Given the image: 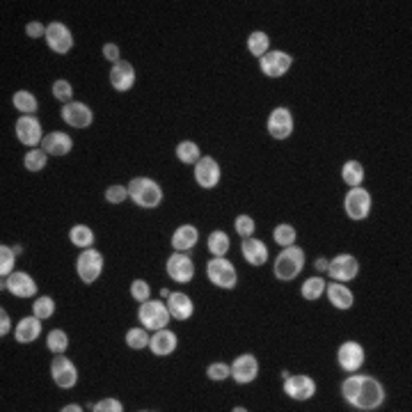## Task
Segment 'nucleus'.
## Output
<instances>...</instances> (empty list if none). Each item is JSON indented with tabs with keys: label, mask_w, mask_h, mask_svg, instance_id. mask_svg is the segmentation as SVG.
I'll list each match as a JSON object with an SVG mask.
<instances>
[{
	"label": "nucleus",
	"mask_w": 412,
	"mask_h": 412,
	"mask_svg": "<svg viewBox=\"0 0 412 412\" xmlns=\"http://www.w3.org/2000/svg\"><path fill=\"white\" fill-rule=\"evenodd\" d=\"M69 241H72L76 248H81V250L92 248V245H94V232H92V227H87V225H74L72 230H69Z\"/></svg>",
	"instance_id": "obj_31"
},
{
	"label": "nucleus",
	"mask_w": 412,
	"mask_h": 412,
	"mask_svg": "<svg viewBox=\"0 0 412 412\" xmlns=\"http://www.w3.org/2000/svg\"><path fill=\"white\" fill-rule=\"evenodd\" d=\"M10 330H12V321H10V314L5 312V307L0 310V335H10Z\"/></svg>",
	"instance_id": "obj_51"
},
{
	"label": "nucleus",
	"mask_w": 412,
	"mask_h": 412,
	"mask_svg": "<svg viewBox=\"0 0 412 412\" xmlns=\"http://www.w3.org/2000/svg\"><path fill=\"white\" fill-rule=\"evenodd\" d=\"M25 34L32 39H39V37H46V25L39 23V21H30L25 25Z\"/></svg>",
	"instance_id": "obj_49"
},
{
	"label": "nucleus",
	"mask_w": 412,
	"mask_h": 412,
	"mask_svg": "<svg viewBox=\"0 0 412 412\" xmlns=\"http://www.w3.org/2000/svg\"><path fill=\"white\" fill-rule=\"evenodd\" d=\"M293 65V58L286 53V51H268V53L259 60L261 74L268 78H279L284 76Z\"/></svg>",
	"instance_id": "obj_16"
},
{
	"label": "nucleus",
	"mask_w": 412,
	"mask_h": 412,
	"mask_svg": "<svg viewBox=\"0 0 412 412\" xmlns=\"http://www.w3.org/2000/svg\"><path fill=\"white\" fill-rule=\"evenodd\" d=\"M12 103H14V108L21 112V115H34V112L39 110V101H37V96H34L32 92H28V90H19V92H14Z\"/></svg>",
	"instance_id": "obj_29"
},
{
	"label": "nucleus",
	"mask_w": 412,
	"mask_h": 412,
	"mask_svg": "<svg viewBox=\"0 0 412 412\" xmlns=\"http://www.w3.org/2000/svg\"><path fill=\"white\" fill-rule=\"evenodd\" d=\"M273 239L275 243L279 245V248H288V245H293L295 239H298V232H295V227L293 225H277L275 227V232H273Z\"/></svg>",
	"instance_id": "obj_41"
},
{
	"label": "nucleus",
	"mask_w": 412,
	"mask_h": 412,
	"mask_svg": "<svg viewBox=\"0 0 412 412\" xmlns=\"http://www.w3.org/2000/svg\"><path fill=\"white\" fill-rule=\"evenodd\" d=\"M16 138H19V142L34 149L39 142H44V131H41V121L34 117V115H21L19 119H16Z\"/></svg>",
	"instance_id": "obj_9"
},
{
	"label": "nucleus",
	"mask_w": 412,
	"mask_h": 412,
	"mask_svg": "<svg viewBox=\"0 0 412 412\" xmlns=\"http://www.w3.org/2000/svg\"><path fill=\"white\" fill-rule=\"evenodd\" d=\"M106 199L110 201V204H124V201L128 199V186H119V183H115V186L106 188Z\"/></svg>",
	"instance_id": "obj_46"
},
{
	"label": "nucleus",
	"mask_w": 412,
	"mask_h": 412,
	"mask_svg": "<svg viewBox=\"0 0 412 412\" xmlns=\"http://www.w3.org/2000/svg\"><path fill=\"white\" fill-rule=\"evenodd\" d=\"M341 179H344L346 186L350 188H357L362 186L364 181V165L359 161H346L344 168H341Z\"/></svg>",
	"instance_id": "obj_30"
},
{
	"label": "nucleus",
	"mask_w": 412,
	"mask_h": 412,
	"mask_svg": "<svg viewBox=\"0 0 412 412\" xmlns=\"http://www.w3.org/2000/svg\"><path fill=\"white\" fill-rule=\"evenodd\" d=\"M165 270H168L170 279H174V282H179V284H188L192 282V277H195V264H192V259L188 257V252L170 254Z\"/></svg>",
	"instance_id": "obj_11"
},
{
	"label": "nucleus",
	"mask_w": 412,
	"mask_h": 412,
	"mask_svg": "<svg viewBox=\"0 0 412 412\" xmlns=\"http://www.w3.org/2000/svg\"><path fill=\"white\" fill-rule=\"evenodd\" d=\"M3 288H7V291H10L12 295H16V298H34L37 295V282L32 279V275L23 273V270L12 273L10 277H5Z\"/></svg>",
	"instance_id": "obj_19"
},
{
	"label": "nucleus",
	"mask_w": 412,
	"mask_h": 412,
	"mask_svg": "<svg viewBox=\"0 0 412 412\" xmlns=\"http://www.w3.org/2000/svg\"><path fill=\"white\" fill-rule=\"evenodd\" d=\"M168 310L172 314V319H177V321H188L192 314H195V303L190 300V295L188 293H183V291H174L170 293L168 298Z\"/></svg>",
	"instance_id": "obj_23"
},
{
	"label": "nucleus",
	"mask_w": 412,
	"mask_h": 412,
	"mask_svg": "<svg viewBox=\"0 0 412 412\" xmlns=\"http://www.w3.org/2000/svg\"><path fill=\"white\" fill-rule=\"evenodd\" d=\"M314 266H317V270H319V273H328L330 259H326V257H319L317 261H314Z\"/></svg>",
	"instance_id": "obj_52"
},
{
	"label": "nucleus",
	"mask_w": 412,
	"mask_h": 412,
	"mask_svg": "<svg viewBox=\"0 0 412 412\" xmlns=\"http://www.w3.org/2000/svg\"><path fill=\"white\" fill-rule=\"evenodd\" d=\"M199 241V232L195 225H181L174 230L172 234V248L174 252H188L197 245Z\"/></svg>",
	"instance_id": "obj_27"
},
{
	"label": "nucleus",
	"mask_w": 412,
	"mask_h": 412,
	"mask_svg": "<svg viewBox=\"0 0 412 412\" xmlns=\"http://www.w3.org/2000/svg\"><path fill=\"white\" fill-rule=\"evenodd\" d=\"M76 273L85 284H94L103 273V254L94 248L83 250L76 259Z\"/></svg>",
	"instance_id": "obj_5"
},
{
	"label": "nucleus",
	"mask_w": 412,
	"mask_h": 412,
	"mask_svg": "<svg viewBox=\"0 0 412 412\" xmlns=\"http://www.w3.org/2000/svg\"><path fill=\"white\" fill-rule=\"evenodd\" d=\"M110 85L115 87L117 92H128L131 87L135 85V69L131 62L119 60L117 65H112L110 69Z\"/></svg>",
	"instance_id": "obj_22"
},
{
	"label": "nucleus",
	"mask_w": 412,
	"mask_h": 412,
	"mask_svg": "<svg viewBox=\"0 0 412 412\" xmlns=\"http://www.w3.org/2000/svg\"><path fill=\"white\" fill-rule=\"evenodd\" d=\"M177 346H179V339L168 328L156 330L154 335H152V341H149V348H152V353L156 357H168V355H172L174 350H177Z\"/></svg>",
	"instance_id": "obj_21"
},
{
	"label": "nucleus",
	"mask_w": 412,
	"mask_h": 412,
	"mask_svg": "<svg viewBox=\"0 0 412 412\" xmlns=\"http://www.w3.org/2000/svg\"><path fill=\"white\" fill-rule=\"evenodd\" d=\"M53 96L55 99L60 101V103H72V96H74V87H72V83L69 81H62V78H60V81H55L53 83Z\"/></svg>",
	"instance_id": "obj_44"
},
{
	"label": "nucleus",
	"mask_w": 412,
	"mask_h": 412,
	"mask_svg": "<svg viewBox=\"0 0 412 412\" xmlns=\"http://www.w3.org/2000/svg\"><path fill=\"white\" fill-rule=\"evenodd\" d=\"M206 275L211 279V284L218 288H234L239 282V273L232 261H227L225 257H213L206 264Z\"/></svg>",
	"instance_id": "obj_6"
},
{
	"label": "nucleus",
	"mask_w": 412,
	"mask_h": 412,
	"mask_svg": "<svg viewBox=\"0 0 412 412\" xmlns=\"http://www.w3.org/2000/svg\"><path fill=\"white\" fill-rule=\"evenodd\" d=\"M344 211L350 220H364L371 213V192L366 188H350L344 197Z\"/></svg>",
	"instance_id": "obj_7"
},
{
	"label": "nucleus",
	"mask_w": 412,
	"mask_h": 412,
	"mask_svg": "<svg viewBox=\"0 0 412 412\" xmlns=\"http://www.w3.org/2000/svg\"><path fill=\"white\" fill-rule=\"evenodd\" d=\"M305 268V250L298 248V245H288V248H282V252L277 254L273 273L279 282H291L298 275L303 273Z\"/></svg>",
	"instance_id": "obj_1"
},
{
	"label": "nucleus",
	"mask_w": 412,
	"mask_h": 412,
	"mask_svg": "<svg viewBox=\"0 0 412 412\" xmlns=\"http://www.w3.org/2000/svg\"><path fill=\"white\" fill-rule=\"evenodd\" d=\"M103 58H106L108 62L117 65L119 62V46H115V44H106V46H103Z\"/></svg>",
	"instance_id": "obj_50"
},
{
	"label": "nucleus",
	"mask_w": 412,
	"mask_h": 412,
	"mask_svg": "<svg viewBox=\"0 0 412 412\" xmlns=\"http://www.w3.org/2000/svg\"><path fill=\"white\" fill-rule=\"evenodd\" d=\"M46 163H48V154L44 152V149H30L28 154L23 156V165H25V170H30V172H41L44 168H46Z\"/></svg>",
	"instance_id": "obj_36"
},
{
	"label": "nucleus",
	"mask_w": 412,
	"mask_h": 412,
	"mask_svg": "<svg viewBox=\"0 0 412 412\" xmlns=\"http://www.w3.org/2000/svg\"><path fill=\"white\" fill-rule=\"evenodd\" d=\"M241 252H243V257H245V261H248L250 266H264L268 261L266 243L259 241V239H252V236H250V239H243Z\"/></svg>",
	"instance_id": "obj_26"
},
{
	"label": "nucleus",
	"mask_w": 412,
	"mask_h": 412,
	"mask_svg": "<svg viewBox=\"0 0 412 412\" xmlns=\"http://www.w3.org/2000/svg\"><path fill=\"white\" fill-rule=\"evenodd\" d=\"M206 376H208L211 380H215V383L227 380V378L232 376V366H230V364H225V362H213V364H208Z\"/></svg>",
	"instance_id": "obj_45"
},
{
	"label": "nucleus",
	"mask_w": 412,
	"mask_h": 412,
	"mask_svg": "<svg viewBox=\"0 0 412 412\" xmlns=\"http://www.w3.org/2000/svg\"><path fill=\"white\" fill-rule=\"evenodd\" d=\"M149 295H152V288L145 282V279H135L133 284H131V298H133L135 303H145L149 300Z\"/></svg>",
	"instance_id": "obj_47"
},
{
	"label": "nucleus",
	"mask_w": 412,
	"mask_h": 412,
	"mask_svg": "<svg viewBox=\"0 0 412 412\" xmlns=\"http://www.w3.org/2000/svg\"><path fill=\"white\" fill-rule=\"evenodd\" d=\"M359 273V261L353 254H337L335 259H330L328 266V275L335 279V282H353Z\"/></svg>",
	"instance_id": "obj_14"
},
{
	"label": "nucleus",
	"mask_w": 412,
	"mask_h": 412,
	"mask_svg": "<svg viewBox=\"0 0 412 412\" xmlns=\"http://www.w3.org/2000/svg\"><path fill=\"white\" fill-rule=\"evenodd\" d=\"M359 378H362V376L355 371V373H348V378L341 383V397H344L346 403H353L357 387H359Z\"/></svg>",
	"instance_id": "obj_42"
},
{
	"label": "nucleus",
	"mask_w": 412,
	"mask_h": 412,
	"mask_svg": "<svg viewBox=\"0 0 412 412\" xmlns=\"http://www.w3.org/2000/svg\"><path fill=\"white\" fill-rule=\"evenodd\" d=\"M46 44H48V48L53 51V53H60V55H65L69 53V51L74 48V34L72 30L67 28L65 23H60V21H51L46 25Z\"/></svg>",
	"instance_id": "obj_10"
},
{
	"label": "nucleus",
	"mask_w": 412,
	"mask_h": 412,
	"mask_svg": "<svg viewBox=\"0 0 412 412\" xmlns=\"http://www.w3.org/2000/svg\"><path fill=\"white\" fill-rule=\"evenodd\" d=\"M51 378H53V383L58 385L60 390H72V387H76V383H78V369H76V364L65 353L55 355L53 362H51Z\"/></svg>",
	"instance_id": "obj_8"
},
{
	"label": "nucleus",
	"mask_w": 412,
	"mask_h": 412,
	"mask_svg": "<svg viewBox=\"0 0 412 412\" xmlns=\"http://www.w3.org/2000/svg\"><path fill=\"white\" fill-rule=\"evenodd\" d=\"M94 412H121L124 410V406H121V401L117 399H101V401H96L94 406H92Z\"/></svg>",
	"instance_id": "obj_48"
},
{
	"label": "nucleus",
	"mask_w": 412,
	"mask_h": 412,
	"mask_svg": "<svg viewBox=\"0 0 412 412\" xmlns=\"http://www.w3.org/2000/svg\"><path fill=\"white\" fill-rule=\"evenodd\" d=\"M128 197L140 208H156L163 201V188L149 177H135L128 183Z\"/></svg>",
	"instance_id": "obj_2"
},
{
	"label": "nucleus",
	"mask_w": 412,
	"mask_h": 412,
	"mask_svg": "<svg viewBox=\"0 0 412 412\" xmlns=\"http://www.w3.org/2000/svg\"><path fill=\"white\" fill-rule=\"evenodd\" d=\"M177 159L183 163V165H195L199 159H201V149L197 142H192V140H183V142L177 145Z\"/></svg>",
	"instance_id": "obj_32"
},
{
	"label": "nucleus",
	"mask_w": 412,
	"mask_h": 412,
	"mask_svg": "<svg viewBox=\"0 0 412 412\" xmlns=\"http://www.w3.org/2000/svg\"><path fill=\"white\" fill-rule=\"evenodd\" d=\"M268 133L270 138H275V140H286V138H291L293 133V115H291V110L288 108H275L273 112L268 115Z\"/></svg>",
	"instance_id": "obj_17"
},
{
	"label": "nucleus",
	"mask_w": 412,
	"mask_h": 412,
	"mask_svg": "<svg viewBox=\"0 0 412 412\" xmlns=\"http://www.w3.org/2000/svg\"><path fill=\"white\" fill-rule=\"evenodd\" d=\"M46 348L51 350V353H55V355L65 353V350L69 348V335L65 330H60V328L51 330L46 335Z\"/></svg>",
	"instance_id": "obj_37"
},
{
	"label": "nucleus",
	"mask_w": 412,
	"mask_h": 412,
	"mask_svg": "<svg viewBox=\"0 0 412 412\" xmlns=\"http://www.w3.org/2000/svg\"><path fill=\"white\" fill-rule=\"evenodd\" d=\"M208 252L213 254V257H225L227 252H230V236H227L225 232H220V230H215V232H211L208 234Z\"/></svg>",
	"instance_id": "obj_34"
},
{
	"label": "nucleus",
	"mask_w": 412,
	"mask_h": 412,
	"mask_svg": "<svg viewBox=\"0 0 412 412\" xmlns=\"http://www.w3.org/2000/svg\"><path fill=\"white\" fill-rule=\"evenodd\" d=\"M62 119L74 128H87L94 121L92 108L83 101H72L62 108Z\"/></svg>",
	"instance_id": "obj_20"
},
{
	"label": "nucleus",
	"mask_w": 412,
	"mask_h": 412,
	"mask_svg": "<svg viewBox=\"0 0 412 412\" xmlns=\"http://www.w3.org/2000/svg\"><path fill=\"white\" fill-rule=\"evenodd\" d=\"M81 410H83V408L78 406V403H69V406L62 408V412H81Z\"/></svg>",
	"instance_id": "obj_53"
},
{
	"label": "nucleus",
	"mask_w": 412,
	"mask_h": 412,
	"mask_svg": "<svg viewBox=\"0 0 412 412\" xmlns=\"http://www.w3.org/2000/svg\"><path fill=\"white\" fill-rule=\"evenodd\" d=\"M326 286H328V282L323 277H310V279H305V284H303V288H300V293H303V298L305 300H319V298L326 293Z\"/></svg>",
	"instance_id": "obj_35"
},
{
	"label": "nucleus",
	"mask_w": 412,
	"mask_h": 412,
	"mask_svg": "<svg viewBox=\"0 0 412 412\" xmlns=\"http://www.w3.org/2000/svg\"><path fill=\"white\" fill-rule=\"evenodd\" d=\"M220 177H222L220 163H218L213 156H201L195 163V181L199 188H206V190L215 188L218 183H220Z\"/></svg>",
	"instance_id": "obj_13"
},
{
	"label": "nucleus",
	"mask_w": 412,
	"mask_h": 412,
	"mask_svg": "<svg viewBox=\"0 0 412 412\" xmlns=\"http://www.w3.org/2000/svg\"><path fill=\"white\" fill-rule=\"evenodd\" d=\"M364 348L357 341H344L337 350V364L341 366V371L346 373H355L362 369L364 364Z\"/></svg>",
	"instance_id": "obj_12"
},
{
	"label": "nucleus",
	"mask_w": 412,
	"mask_h": 412,
	"mask_svg": "<svg viewBox=\"0 0 412 412\" xmlns=\"http://www.w3.org/2000/svg\"><path fill=\"white\" fill-rule=\"evenodd\" d=\"M234 230H236V234L241 236V239H250V236L254 234V230H257V225H254L252 215H239L234 220Z\"/></svg>",
	"instance_id": "obj_43"
},
{
	"label": "nucleus",
	"mask_w": 412,
	"mask_h": 412,
	"mask_svg": "<svg viewBox=\"0 0 412 412\" xmlns=\"http://www.w3.org/2000/svg\"><path fill=\"white\" fill-rule=\"evenodd\" d=\"M138 319H140V323H142V328L156 332V330L168 328L172 314L168 310V305L161 300H145V303H140Z\"/></svg>",
	"instance_id": "obj_4"
},
{
	"label": "nucleus",
	"mask_w": 412,
	"mask_h": 412,
	"mask_svg": "<svg viewBox=\"0 0 412 412\" xmlns=\"http://www.w3.org/2000/svg\"><path fill=\"white\" fill-rule=\"evenodd\" d=\"M284 394L293 401H310L317 394V383L305 373H288L284 378Z\"/></svg>",
	"instance_id": "obj_15"
},
{
	"label": "nucleus",
	"mask_w": 412,
	"mask_h": 412,
	"mask_svg": "<svg viewBox=\"0 0 412 412\" xmlns=\"http://www.w3.org/2000/svg\"><path fill=\"white\" fill-rule=\"evenodd\" d=\"M248 51H250L254 58L261 60L270 51V37H268L266 32H261V30L252 32L250 37H248Z\"/></svg>",
	"instance_id": "obj_33"
},
{
	"label": "nucleus",
	"mask_w": 412,
	"mask_h": 412,
	"mask_svg": "<svg viewBox=\"0 0 412 412\" xmlns=\"http://www.w3.org/2000/svg\"><path fill=\"white\" fill-rule=\"evenodd\" d=\"M32 314L37 319H41V321H46V319H51L55 314V300L51 295H41V298H37V300L32 303Z\"/></svg>",
	"instance_id": "obj_40"
},
{
	"label": "nucleus",
	"mask_w": 412,
	"mask_h": 412,
	"mask_svg": "<svg viewBox=\"0 0 412 412\" xmlns=\"http://www.w3.org/2000/svg\"><path fill=\"white\" fill-rule=\"evenodd\" d=\"M326 293H328L330 305L337 307V310H341V312H346V310H350V307L355 305V295H353V291H350L344 282H330L326 286Z\"/></svg>",
	"instance_id": "obj_25"
},
{
	"label": "nucleus",
	"mask_w": 412,
	"mask_h": 412,
	"mask_svg": "<svg viewBox=\"0 0 412 412\" xmlns=\"http://www.w3.org/2000/svg\"><path fill=\"white\" fill-rule=\"evenodd\" d=\"M149 330L147 328H131L126 332V346L133 348V350H142V348H149Z\"/></svg>",
	"instance_id": "obj_38"
},
{
	"label": "nucleus",
	"mask_w": 412,
	"mask_h": 412,
	"mask_svg": "<svg viewBox=\"0 0 412 412\" xmlns=\"http://www.w3.org/2000/svg\"><path fill=\"white\" fill-rule=\"evenodd\" d=\"M383 403H385V387L376 378H371V376H362V378H359L357 394L350 406L355 410L369 412V410H378Z\"/></svg>",
	"instance_id": "obj_3"
},
{
	"label": "nucleus",
	"mask_w": 412,
	"mask_h": 412,
	"mask_svg": "<svg viewBox=\"0 0 412 412\" xmlns=\"http://www.w3.org/2000/svg\"><path fill=\"white\" fill-rule=\"evenodd\" d=\"M39 335H41V319H37L34 314L21 319V323L14 330V339L19 341V344H32Z\"/></svg>",
	"instance_id": "obj_28"
},
{
	"label": "nucleus",
	"mask_w": 412,
	"mask_h": 412,
	"mask_svg": "<svg viewBox=\"0 0 412 412\" xmlns=\"http://www.w3.org/2000/svg\"><path fill=\"white\" fill-rule=\"evenodd\" d=\"M41 149L48 156H67L74 149V140L69 133H62V131H53V133H46L41 142Z\"/></svg>",
	"instance_id": "obj_24"
},
{
	"label": "nucleus",
	"mask_w": 412,
	"mask_h": 412,
	"mask_svg": "<svg viewBox=\"0 0 412 412\" xmlns=\"http://www.w3.org/2000/svg\"><path fill=\"white\" fill-rule=\"evenodd\" d=\"M14 264H16V252L10 245H0V277H10L14 273Z\"/></svg>",
	"instance_id": "obj_39"
},
{
	"label": "nucleus",
	"mask_w": 412,
	"mask_h": 412,
	"mask_svg": "<svg viewBox=\"0 0 412 412\" xmlns=\"http://www.w3.org/2000/svg\"><path fill=\"white\" fill-rule=\"evenodd\" d=\"M230 366H232V378L239 385H248L252 380H257L259 376V362L252 353L239 355Z\"/></svg>",
	"instance_id": "obj_18"
}]
</instances>
